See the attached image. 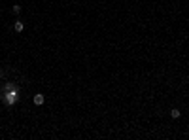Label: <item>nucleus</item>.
Listing matches in <instances>:
<instances>
[{"mask_svg":"<svg viewBox=\"0 0 189 140\" xmlns=\"http://www.w3.org/2000/svg\"><path fill=\"white\" fill-rule=\"evenodd\" d=\"M34 104H36V106H42V104H44V95H42V93L34 95Z\"/></svg>","mask_w":189,"mask_h":140,"instance_id":"f257e3e1","label":"nucleus"},{"mask_svg":"<svg viewBox=\"0 0 189 140\" xmlns=\"http://www.w3.org/2000/svg\"><path fill=\"white\" fill-rule=\"evenodd\" d=\"M11 9H14V14H21V9H23V8H21L19 4H15V6H14Z\"/></svg>","mask_w":189,"mask_h":140,"instance_id":"20e7f679","label":"nucleus"},{"mask_svg":"<svg viewBox=\"0 0 189 140\" xmlns=\"http://www.w3.org/2000/svg\"><path fill=\"white\" fill-rule=\"evenodd\" d=\"M180 116H182V112H180V110H178V108H172V110H170V118L178 119V118H180Z\"/></svg>","mask_w":189,"mask_h":140,"instance_id":"f03ea898","label":"nucleus"},{"mask_svg":"<svg viewBox=\"0 0 189 140\" xmlns=\"http://www.w3.org/2000/svg\"><path fill=\"white\" fill-rule=\"evenodd\" d=\"M14 28H15V32H23V28H25V25H23L21 21H15V25H14Z\"/></svg>","mask_w":189,"mask_h":140,"instance_id":"7ed1b4c3","label":"nucleus"}]
</instances>
